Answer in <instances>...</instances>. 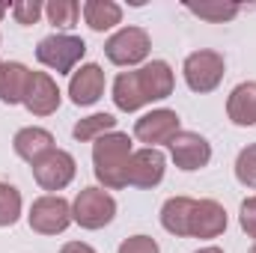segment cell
<instances>
[{
  "label": "cell",
  "instance_id": "cell-10",
  "mask_svg": "<svg viewBox=\"0 0 256 253\" xmlns=\"http://www.w3.org/2000/svg\"><path fill=\"white\" fill-rule=\"evenodd\" d=\"M164 152L146 146V149H137L131 152V161H128V185L134 188H155L161 179H164Z\"/></svg>",
  "mask_w": 256,
  "mask_h": 253
},
{
  "label": "cell",
  "instance_id": "cell-8",
  "mask_svg": "<svg viewBox=\"0 0 256 253\" xmlns=\"http://www.w3.org/2000/svg\"><path fill=\"white\" fill-rule=\"evenodd\" d=\"M167 146H170V155H173V161H176L179 170L191 173V170H200V167H206L212 161V146L196 131H179Z\"/></svg>",
  "mask_w": 256,
  "mask_h": 253
},
{
  "label": "cell",
  "instance_id": "cell-28",
  "mask_svg": "<svg viewBox=\"0 0 256 253\" xmlns=\"http://www.w3.org/2000/svg\"><path fill=\"white\" fill-rule=\"evenodd\" d=\"M60 253H96V250H92L90 244H84V242H68Z\"/></svg>",
  "mask_w": 256,
  "mask_h": 253
},
{
  "label": "cell",
  "instance_id": "cell-26",
  "mask_svg": "<svg viewBox=\"0 0 256 253\" xmlns=\"http://www.w3.org/2000/svg\"><path fill=\"white\" fill-rule=\"evenodd\" d=\"M120 253H158V244L149 236H131L120 244Z\"/></svg>",
  "mask_w": 256,
  "mask_h": 253
},
{
  "label": "cell",
  "instance_id": "cell-11",
  "mask_svg": "<svg viewBox=\"0 0 256 253\" xmlns=\"http://www.w3.org/2000/svg\"><path fill=\"white\" fill-rule=\"evenodd\" d=\"M176 134H179V114L164 110V108L140 116L137 126H134V137L140 143H149L152 149H155V143H170Z\"/></svg>",
  "mask_w": 256,
  "mask_h": 253
},
{
  "label": "cell",
  "instance_id": "cell-4",
  "mask_svg": "<svg viewBox=\"0 0 256 253\" xmlns=\"http://www.w3.org/2000/svg\"><path fill=\"white\" fill-rule=\"evenodd\" d=\"M116 214V200L102 188H84L74 196L72 206V220L80 224L84 230H102L114 220Z\"/></svg>",
  "mask_w": 256,
  "mask_h": 253
},
{
  "label": "cell",
  "instance_id": "cell-21",
  "mask_svg": "<svg viewBox=\"0 0 256 253\" xmlns=\"http://www.w3.org/2000/svg\"><path fill=\"white\" fill-rule=\"evenodd\" d=\"M21 218V194L15 185L0 182V226H12Z\"/></svg>",
  "mask_w": 256,
  "mask_h": 253
},
{
  "label": "cell",
  "instance_id": "cell-30",
  "mask_svg": "<svg viewBox=\"0 0 256 253\" xmlns=\"http://www.w3.org/2000/svg\"><path fill=\"white\" fill-rule=\"evenodd\" d=\"M3 15H6V6H3V3H0V18H3Z\"/></svg>",
  "mask_w": 256,
  "mask_h": 253
},
{
  "label": "cell",
  "instance_id": "cell-3",
  "mask_svg": "<svg viewBox=\"0 0 256 253\" xmlns=\"http://www.w3.org/2000/svg\"><path fill=\"white\" fill-rule=\"evenodd\" d=\"M84 54H86V42L80 36H68V33L45 36L36 48V60L48 68H54L57 74H68L84 60Z\"/></svg>",
  "mask_w": 256,
  "mask_h": 253
},
{
  "label": "cell",
  "instance_id": "cell-18",
  "mask_svg": "<svg viewBox=\"0 0 256 253\" xmlns=\"http://www.w3.org/2000/svg\"><path fill=\"white\" fill-rule=\"evenodd\" d=\"M226 114L236 126H254L256 122V84H238L230 96Z\"/></svg>",
  "mask_w": 256,
  "mask_h": 253
},
{
  "label": "cell",
  "instance_id": "cell-29",
  "mask_svg": "<svg viewBox=\"0 0 256 253\" xmlns=\"http://www.w3.org/2000/svg\"><path fill=\"white\" fill-rule=\"evenodd\" d=\"M196 253H224V250H220V248H200Z\"/></svg>",
  "mask_w": 256,
  "mask_h": 253
},
{
  "label": "cell",
  "instance_id": "cell-31",
  "mask_svg": "<svg viewBox=\"0 0 256 253\" xmlns=\"http://www.w3.org/2000/svg\"><path fill=\"white\" fill-rule=\"evenodd\" d=\"M248 253H256V244H254V248H250V250H248Z\"/></svg>",
  "mask_w": 256,
  "mask_h": 253
},
{
  "label": "cell",
  "instance_id": "cell-25",
  "mask_svg": "<svg viewBox=\"0 0 256 253\" xmlns=\"http://www.w3.org/2000/svg\"><path fill=\"white\" fill-rule=\"evenodd\" d=\"M42 12H45V6H42L39 0H18V3H12V15H15V21L24 24V27L36 24Z\"/></svg>",
  "mask_w": 256,
  "mask_h": 253
},
{
  "label": "cell",
  "instance_id": "cell-19",
  "mask_svg": "<svg viewBox=\"0 0 256 253\" xmlns=\"http://www.w3.org/2000/svg\"><path fill=\"white\" fill-rule=\"evenodd\" d=\"M80 12H84L86 24L96 33H104V30H110V27H116L122 21V9L114 0H90V3L80 6Z\"/></svg>",
  "mask_w": 256,
  "mask_h": 253
},
{
  "label": "cell",
  "instance_id": "cell-16",
  "mask_svg": "<svg viewBox=\"0 0 256 253\" xmlns=\"http://www.w3.org/2000/svg\"><path fill=\"white\" fill-rule=\"evenodd\" d=\"M30 68L24 63H0V102L18 104L27 96L30 86Z\"/></svg>",
  "mask_w": 256,
  "mask_h": 253
},
{
  "label": "cell",
  "instance_id": "cell-7",
  "mask_svg": "<svg viewBox=\"0 0 256 253\" xmlns=\"http://www.w3.org/2000/svg\"><path fill=\"white\" fill-rule=\"evenodd\" d=\"M185 80L194 92H212L224 80V57L218 51H194L185 60Z\"/></svg>",
  "mask_w": 256,
  "mask_h": 253
},
{
  "label": "cell",
  "instance_id": "cell-20",
  "mask_svg": "<svg viewBox=\"0 0 256 253\" xmlns=\"http://www.w3.org/2000/svg\"><path fill=\"white\" fill-rule=\"evenodd\" d=\"M116 128V120L110 116V114H92V116H86V120H80L78 126H74V140H98V137H104V134H110Z\"/></svg>",
  "mask_w": 256,
  "mask_h": 253
},
{
  "label": "cell",
  "instance_id": "cell-27",
  "mask_svg": "<svg viewBox=\"0 0 256 253\" xmlns=\"http://www.w3.org/2000/svg\"><path fill=\"white\" fill-rule=\"evenodd\" d=\"M238 220H242V230H244L250 238H256V196H250V200H244V202H242Z\"/></svg>",
  "mask_w": 256,
  "mask_h": 253
},
{
  "label": "cell",
  "instance_id": "cell-14",
  "mask_svg": "<svg viewBox=\"0 0 256 253\" xmlns=\"http://www.w3.org/2000/svg\"><path fill=\"white\" fill-rule=\"evenodd\" d=\"M226 230V212L214 200H196L191 214V230L188 236L194 238H218Z\"/></svg>",
  "mask_w": 256,
  "mask_h": 253
},
{
  "label": "cell",
  "instance_id": "cell-12",
  "mask_svg": "<svg viewBox=\"0 0 256 253\" xmlns=\"http://www.w3.org/2000/svg\"><path fill=\"white\" fill-rule=\"evenodd\" d=\"M24 108L36 116H48L60 108V90L54 84V78L48 72H33L30 74V86L24 96Z\"/></svg>",
  "mask_w": 256,
  "mask_h": 253
},
{
  "label": "cell",
  "instance_id": "cell-22",
  "mask_svg": "<svg viewBox=\"0 0 256 253\" xmlns=\"http://www.w3.org/2000/svg\"><path fill=\"white\" fill-rule=\"evenodd\" d=\"M45 15L57 27H74L78 15H80V3H74V0H54V3L45 6Z\"/></svg>",
  "mask_w": 256,
  "mask_h": 253
},
{
  "label": "cell",
  "instance_id": "cell-9",
  "mask_svg": "<svg viewBox=\"0 0 256 253\" xmlns=\"http://www.w3.org/2000/svg\"><path fill=\"white\" fill-rule=\"evenodd\" d=\"M33 176H36L39 188L63 190L74 179V158L68 152H63V149H54V152H48L45 158H39L33 164Z\"/></svg>",
  "mask_w": 256,
  "mask_h": 253
},
{
  "label": "cell",
  "instance_id": "cell-23",
  "mask_svg": "<svg viewBox=\"0 0 256 253\" xmlns=\"http://www.w3.org/2000/svg\"><path fill=\"white\" fill-rule=\"evenodd\" d=\"M188 12L206 18V21H230L242 12V6H232V3H188Z\"/></svg>",
  "mask_w": 256,
  "mask_h": 253
},
{
  "label": "cell",
  "instance_id": "cell-1",
  "mask_svg": "<svg viewBox=\"0 0 256 253\" xmlns=\"http://www.w3.org/2000/svg\"><path fill=\"white\" fill-rule=\"evenodd\" d=\"M173 92V68L164 60H152L137 72H122L114 80V102L120 110H140L149 102H161Z\"/></svg>",
  "mask_w": 256,
  "mask_h": 253
},
{
  "label": "cell",
  "instance_id": "cell-24",
  "mask_svg": "<svg viewBox=\"0 0 256 253\" xmlns=\"http://www.w3.org/2000/svg\"><path fill=\"white\" fill-rule=\"evenodd\" d=\"M236 179L248 188H256V143L244 146L236 158Z\"/></svg>",
  "mask_w": 256,
  "mask_h": 253
},
{
  "label": "cell",
  "instance_id": "cell-17",
  "mask_svg": "<svg viewBox=\"0 0 256 253\" xmlns=\"http://www.w3.org/2000/svg\"><path fill=\"white\" fill-rule=\"evenodd\" d=\"M194 202L191 196H170L161 208V226L173 236H188L191 230V214H194Z\"/></svg>",
  "mask_w": 256,
  "mask_h": 253
},
{
  "label": "cell",
  "instance_id": "cell-5",
  "mask_svg": "<svg viewBox=\"0 0 256 253\" xmlns=\"http://www.w3.org/2000/svg\"><path fill=\"white\" fill-rule=\"evenodd\" d=\"M149 33L143 27H122L120 33H114L108 42H104V54L108 60L116 66H134V63H143L149 57Z\"/></svg>",
  "mask_w": 256,
  "mask_h": 253
},
{
  "label": "cell",
  "instance_id": "cell-13",
  "mask_svg": "<svg viewBox=\"0 0 256 253\" xmlns=\"http://www.w3.org/2000/svg\"><path fill=\"white\" fill-rule=\"evenodd\" d=\"M102 92H104V72L96 63L80 66V68L72 74V80H68V96H72V102H74L78 108L96 104V102L102 98Z\"/></svg>",
  "mask_w": 256,
  "mask_h": 253
},
{
  "label": "cell",
  "instance_id": "cell-2",
  "mask_svg": "<svg viewBox=\"0 0 256 253\" xmlns=\"http://www.w3.org/2000/svg\"><path fill=\"white\" fill-rule=\"evenodd\" d=\"M128 161H131V140L122 131H110L96 140L92 146V164H96V179L104 188L116 190L128 185Z\"/></svg>",
  "mask_w": 256,
  "mask_h": 253
},
{
  "label": "cell",
  "instance_id": "cell-15",
  "mask_svg": "<svg viewBox=\"0 0 256 253\" xmlns=\"http://www.w3.org/2000/svg\"><path fill=\"white\" fill-rule=\"evenodd\" d=\"M12 146H15V152L24 158V161H30V164H36L39 158H45L48 152H54V134L51 131H45V128H21L18 134H15V140H12Z\"/></svg>",
  "mask_w": 256,
  "mask_h": 253
},
{
  "label": "cell",
  "instance_id": "cell-6",
  "mask_svg": "<svg viewBox=\"0 0 256 253\" xmlns=\"http://www.w3.org/2000/svg\"><path fill=\"white\" fill-rule=\"evenodd\" d=\"M68 224H72V206L66 202L63 196L45 194L30 208V230H36L42 236H57V232H63Z\"/></svg>",
  "mask_w": 256,
  "mask_h": 253
}]
</instances>
